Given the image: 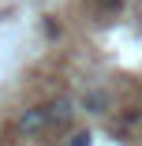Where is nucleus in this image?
Here are the masks:
<instances>
[{
	"instance_id": "7ed1b4c3",
	"label": "nucleus",
	"mask_w": 142,
	"mask_h": 146,
	"mask_svg": "<svg viewBox=\"0 0 142 146\" xmlns=\"http://www.w3.org/2000/svg\"><path fill=\"white\" fill-rule=\"evenodd\" d=\"M82 105H86L90 112H105V94H86V98H82Z\"/></svg>"
},
{
	"instance_id": "f03ea898",
	"label": "nucleus",
	"mask_w": 142,
	"mask_h": 146,
	"mask_svg": "<svg viewBox=\"0 0 142 146\" xmlns=\"http://www.w3.org/2000/svg\"><path fill=\"white\" fill-rule=\"evenodd\" d=\"M71 116H75V105L71 101H52L49 105V127H67Z\"/></svg>"
},
{
	"instance_id": "f257e3e1",
	"label": "nucleus",
	"mask_w": 142,
	"mask_h": 146,
	"mask_svg": "<svg viewBox=\"0 0 142 146\" xmlns=\"http://www.w3.org/2000/svg\"><path fill=\"white\" fill-rule=\"evenodd\" d=\"M19 131H22V135H41V131H49V105L26 109V112L19 116Z\"/></svg>"
},
{
	"instance_id": "20e7f679",
	"label": "nucleus",
	"mask_w": 142,
	"mask_h": 146,
	"mask_svg": "<svg viewBox=\"0 0 142 146\" xmlns=\"http://www.w3.org/2000/svg\"><path fill=\"white\" fill-rule=\"evenodd\" d=\"M94 4H97L101 11H120V8H124V0H94Z\"/></svg>"
},
{
	"instance_id": "39448f33",
	"label": "nucleus",
	"mask_w": 142,
	"mask_h": 146,
	"mask_svg": "<svg viewBox=\"0 0 142 146\" xmlns=\"http://www.w3.org/2000/svg\"><path fill=\"white\" fill-rule=\"evenodd\" d=\"M90 139H94V135H90V131H79V135H75V139H71V146H90Z\"/></svg>"
}]
</instances>
